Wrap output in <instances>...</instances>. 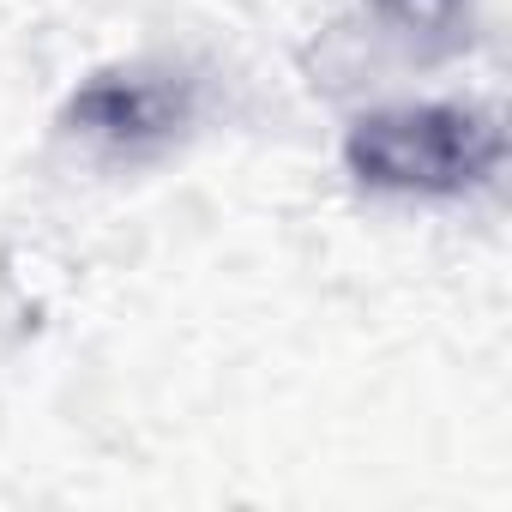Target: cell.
I'll use <instances>...</instances> for the list:
<instances>
[{"mask_svg":"<svg viewBox=\"0 0 512 512\" xmlns=\"http://www.w3.org/2000/svg\"><path fill=\"white\" fill-rule=\"evenodd\" d=\"M500 157H506L500 121L470 103L374 109L344 139V163L356 169V181L386 187V193H428V199L488 187Z\"/></svg>","mask_w":512,"mask_h":512,"instance_id":"obj_1","label":"cell"},{"mask_svg":"<svg viewBox=\"0 0 512 512\" xmlns=\"http://www.w3.org/2000/svg\"><path fill=\"white\" fill-rule=\"evenodd\" d=\"M374 13L422 49L470 43V0H374Z\"/></svg>","mask_w":512,"mask_h":512,"instance_id":"obj_3","label":"cell"},{"mask_svg":"<svg viewBox=\"0 0 512 512\" xmlns=\"http://www.w3.org/2000/svg\"><path fill=\"white\" fill-rule=\"evenodd\" d=\"M67 115H73V127H85L109 145H145L187 121V85H175L163 73H97L73 97Z\"/></svg>","mask_w":512,"mask_h":512,"instance_id":"obj_2","label":"cell"}]
</instances>
